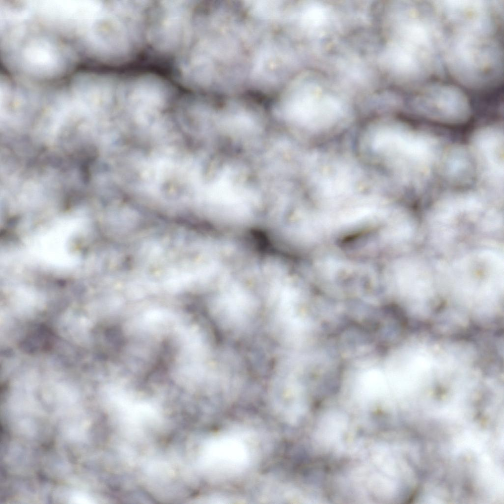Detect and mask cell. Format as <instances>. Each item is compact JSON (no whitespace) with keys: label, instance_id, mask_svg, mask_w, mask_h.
Segmentation results:
<instances>
[{"label":"cell","instance_id":"6da1fadb","mask_svg":"<svg viewBox=\"0 0 504 504\" xmlns=\"http://www.w3.org/2000/svg\"><path fill=\"white\" fill-rule=\"evenodd\" d=\"M0 51L5 66L22 80L37 84L68 74L79 61L69 44L26 19H17L0 29Z\"/></svg>","mask_w":504,"mask_h":504},{"label":"cell","instance_id":"7a4b0ae2","mask_svg":"<svg viewBox=\"0 0 504 504\" xmlns=\"http://www.w3.org/2000/svg\"><path fill=\"white\" fill-rule=\"evenodd\" d=\"M151 1L102 0L81 43V56L117 65L135 58L147 43Z\"/></svg>","mask_w":504,"mask_h":504},{"label":"cell","instance_id":"3957f363","mask_svg":"<svg viewBox=\"0 0 504 504\" xmlns=\"http://www.w3.org/2000/svg\"><path fill=\"white\" fill-rule=\"evenodd\" d=\"M442 58L451 75L468 88L498 85L503 78V49L497 36L444 32Z\"/></svg>","mask_w":504,"mask_h":504},{"label":"cell","instance_id":"277c9868","mask_svg":"<svg viewBox=\"0 0 504 504\" xmlns=\"http://www.w3.org/2000/svg\"><path fill=\"white\" fill-rule=\"evenodd\" d=\"M197 2L152 1L148 17L147 43L158 54L175 58L191 32Z\"/></svg>","mask_w":504,"mask_h":504},{"label":"cell","instance_id":"5b68a950","mask_svg":"<svg viewBox=\"0 0 504 504\" xmlns=\"http://www.w3.org/2000/svg\"><path fill=\"white\" fill-rule=\"evenodd\" d=\"M444 31L497 36L503 13L500 0L432 1Z\"/></svg>","mask_w":504,"mask_h":504},{"label":"cell","instance_id":"8992f818","mask_svg":"<svg viewBox=\"0 0 504 504\" xmlns=\"http://www.w3.org/2000/svg\"><path fill=\"white\" fill-rule=\"evenodd\" d=\"M410 105L419 116L447 125L463 123L471 113L470 102L463 91L439 83L422 86L411 97Z\"/></svg>","mask_w":504,"mask_h":504},{"label":"cell","instance_id":"52a82bcc","mask_svg":"<svg viewBox=\"0 0 504 504\" xmlns=\"http://www.w3.org/2000/svg\"><path fill=\"white\" fill-rule=\"evenodd\" d=\"M470 151L480 189L499 196L504 190L503 129L499 126H488L477 130L472 136Z\"/></svg>","mask_w":504,"mask_h":504},{"label":"cell","instance_id":"ba28073f","mask_svg":"<svg viewBox=\"0 0 504 504\" xmlns=\"http://www.w3.org/2000/svg\"><path fill=\"white\" fill-rule=\"evenodd\" d=\"M201 454L203 465L218 473H230L245 469L251 460V451L245 441L234 436H222L211 440Z\"/></svg>","mask_w":504,"mask_h":504},{"label":"cell","instance_id":"9c48e42d","mask_svg":"<svg viewBox=\"0 0 504 504\" xmlns=\"http://www.w3.org/2000/svg\"><path fill=\"white\" fill-rule=\"evenodd\" d=\"M438 166L446 180L455 184L469 183L475 172L470 151L460 146H451L441 154Z\"/></svg>","mask_w":504,"mask_h":504}]
</instances>
